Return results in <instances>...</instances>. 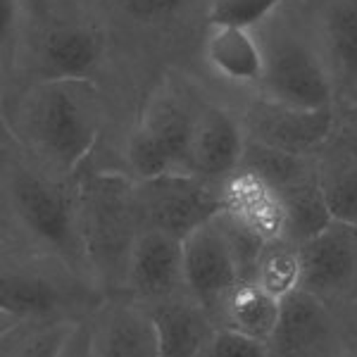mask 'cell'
<instances>
[{"instance_id": "cell-1", "label": "cell", "mask_w": 357, "mask_h": 357, "mask_svg": "<svg viewBox=\"0 0 357 357\" xmlns=\"http://www.w3.org/2000/svg\"><path fill=\"white\" fill-rule=\"evenodd\" d=\"M96 79H48L3 89V131L45 172L74 178L93 160L112 117Z\"/></svg>"}, {"instance_id": "cell-2", "label": "cell", "mask_w": 357, "mask_h": 357, "mask_svg": "<svg viewBox=\"0 0 357 357\" xmlns=\"http://www.w3.org/2000/svg\"><path fill=\"white\" fill-rule=\"evenodd\" d=\"M0 207L3 245L60 257L91 276L77 176L60 178L45 172L8 134L0 155Z\"/></svg>"}, {"instance_id": "cell-3", "label": "cell", "mask_w": 357, "mask_h": 357, "mask_svg": "<svg viewBox=\"0 0 357 357\" xmlns=\"http://www.w3.org/2000/svg\"><path fill=\"white\" fill-rule=\"evenodd\" d=\"M200 102V89H195L183 69L162 72L143 96L105 169L122 172L131 181L193 174L191 143Z\"/></svg>"}, {"instance_id": "cell-4", "label": "cell", "mask_w": 357, "mask_h": 357, "mask_svg": "<svg viewBox=\"0 0 357 357\" xmlns=\"http://www.w3.org/2000/svg\"><path fill=\"white\" fill-rule=\"evenodd\" d=\"M210 0H98L112 36V62L117 89L124 96V72L131 89L158 65L160 72L181 69L176 55L207 31Z\"/></svg>"}, {"instance_id": "cell-5", "label": "cell", "mask_w": 357, "mask_h": 357, "mask_svg": "<svg viewBox=\"0 0 357 357\" xmlns=\"http://www.w3.org/2000/svg\"><path fill=\"white\" fill-rule=\"evenodd\" d=\"M91 276L60 257L3 245L0 329L20 321H84L107 303Z\"/></svg>"}, {"instance_id": "cell-6", "label": "cell", "mask_w": 357, "mask_h": 357, "mask_svg": "<svg viewBox=\"0 0 357 357\" xmlns=\"http://www.w3.org/2000/svg\"><path fill=\"white\" fill-rule=\"evenodd\" d=\"M252 31L264 57L257 93L305 110L336 105V86L317 38L310 0H289Z\"/></svg>"}, {"instance_id": "cell-7", "label": "cell", "mask_w": 357, "mask_h": 357, "mask_svg": "<svg viewBox=\"0 0 357 357\" xmlns=\"http://www.w3.org/2000/svg\"><path fill=\"white\" fill-rule=\"evenodd\" d=\"M77 181L91 276L107 296H122L131 250L138 234L146 229L136 181L122 172L93 167H84Z\"/></svg>"}, {"instance_id": "cell-8", "label": "cell", "mask_w": 357, "mask_h": 357, "mask_svg": "<svg viewBox=\"0 0 357 357\" xmlns=\"http://www.w3.org/2000/svg\"><path fill=\"white\" fill-rule=\"evenodd\" d=\"M267 348L272 357L353 355L350 321L312 293L298 289L281 298L279 321Z\"/></svg>"}, {"instance_id": "cell-9", "label": "cell", "mask_w": 357, "mask_h": 357, "mask_svg": "<svg viewBox=\"0 0 357 357\" xmlns=\"http://www.w3.org/2000/svg\"><path fill=\"white\" fill-rule=\"evenodd\" d=\"M301 248V289L338 314L350 317L357 310V227L333 220Z\"/></svg>"}, {"instance_id": "cell-10", "label": "cell", "mask_w": 357, "mask_h": 357, "mask_svg": "<svg viewBox=\"0 0 357 357\" xmlns=\"http://www.w3.org/2000/svg\"><path fill=\"white\" fill-rule=\"evenodd\" d=\"M136 198L146 227L186 238L222 212V183L195 174H167L136 181Z\"/></svg>"}, {"instance_id": "cell-11", "label": "cell", "mask_w": 357, "mask_h": 357, "mask_svg": "<svg viewBox=\"0 0 357 357\" xmlns=\"http://www.w3.org/2000/svg\"><path fill=\"white\" fill-rule=\"evenodd\" d=\"M250 141L291 155H317L329 143L336 119V105L321 110H305L286 102L269 100L260 93L236 105Z\"/></svg>"}, {"instance_id": "cell-12", "label": "cell", "mask_w": 357, "mask_h": 357, "mask_svg": "<svg viewBox=\"0 0 357 357\" xmlns=\"http://www.w3.org/2000/svg\"><path fill=\"white\" fill-rule=\"evenodd\" d=\"M183 274L188 296L210 314L236 284L250 281L222 215L183 238Z\"/></svg>"}, {"instance_id": "cell-13", "label": "cell", "mask_w": 357, "mask_h": 357, "mask_svg": "<svg viewBox=\"0 0 357 357\" xmlns=\"http://www.w3.org/2000/svg\"><path fill=\"white\" fill-rule=\"evenodd\" d=\"M122 296L143 310L188 296L183 238L162 229H143L131 250Z\"/></svg>"}, {"instance_id": "cell-14", "label": "cell", "mask_w": 357, "mask_h": 357, "mask_svg": "<svg viewBox=\"0 0 357 357\" xmlns=\"http://www.w3.org/2000/svg\"><path fill=\"white\" fill-rule=\"evenodd\" d=\"M248 134L236 105L203 98L191 143V172L207 181L222 183L238 172Z\"/></svg>"}, {"instance_id": "cell-15", "label": "cell", "mask_w": 357, "mask_h": 357, "mask_svg": "<svg viewBox=\"0 0 357 357\" xmlns=\"http://www.w3.org/2000/svg\"><path fill=\"white\" fill-rule=\"evenodd\" d=\"M310 5L336 100H357V0H310Z\"/></svg>"}, {"instance_id": "cell-16", "label": "cell", "mask_w": 357, "mask_h": 357, "mask_svg": "<svg viewBox=\"0 0 357 357\" xmlns=\"http://www.w3.org/2000/svg\"><path fill=\"white\" fill-rule=\"evenodd\" d=\"M200 62L229 89L257 93L264 77V57L252 29L210 26L200 45Z\"/></svg>"}, {"instance_id": "cell-17", "label": "cell", "mask_w": 357, "mask_h": 357, "mask_svg": "<svg viewBox=\"0 0 357 357\" xmlns=\"http://www.w3.org/2000/svg\"><path fill=\"white\" fill-rule=\"evenodd\" d=\"M222 212L264 243L286 236V207L279 191L248 169L222 181Z\"/></svg>"}, {"instance_id": "cell-18", "label": "cell", "mask_w": 357, "mask_h": 357, "mask_svg": "<svg viewBox=\"0 0 357 357\" xmlns=\"http://www.w3.org/2000/svg\"><path fill=\"white\" fill-rule=\"evenodd\" d=\"M93 357H158L151 314L124 296H110L91 317Z\"/></svg>"}, {"instance_id": "cell-19", "label": "cell", "mask_w": 357, "mask_h": 357, "mask_svg": "<svg viewBox=\"0 0 357 357\" xmlns=\"http://www.w3.org/2000/svg\"><path fill=\"white\" fill-rule=\"evenodd\" d=\"M151 314L158 357H200L217 324L212 314L191 296L146 310Z\"/></svg>"}, {"instance_id": "cell-20", "label": "cell", "mask_w": 357, "mask_h": 357, "mask_svg": "<svg viewBox=\"0 0 357 357\" xmlns=\"http://www.w3.org/2000/svg\"><path fill=\"white\" fill-rule=\"evenodd\" d=\"M281 301L267 293L255 279L236 284L212 312L220 329L243 333L248 338L267 343L279 321Z\"/></svg>"}, {"instance_id": "cell-21", "label": "cell", "mask_w": 357, "mask_h": 357, "mask_svg": "<svg viewBox=\"0 0 357 357\" xmlns=\"http://www.w3.org/2000/svg\"><path fill=\"white\" fill-rule=\"evenodd\" d=\"M317 178L331 217L357 227V158L329 141L317 153Z\"/></svg>"}, {"instance_id": "cell-22", "label": "cell", "mask_w": 357, "mask_h": 357, "mask_svg": "<svg viewBox=\"0 0 357 357\" xmlns=\"http://www.w3.org/2000/svg\"><path fill=\"white\" fill-rule=\"evenodd\" d=\"M238 169H248L262 176L276 191L284 193L286 188L317 176V155H291L248 138Z\"/></svg>"}, {"instance_id": "cell-23", "label": "cell", "mask_w": 357, "mask_h": 357, "mask_svg": "<svg viewBox=\"0 0 357 357\" xmlns=\"http://www.w3.org/2000/svg\"><path fill=\"white\" fill-rule=\"evenodd\" d=\"M286 207V236L296 243H307L333 222L331 210L319 188V178L312 176L279 193Z\"/></svg>"}, {"instance_id": "cell-24", "label": "cell", "mask_w": 357, "mask_h": 357, "mask_svg": "<svg viewBox=\"0 0 357 357\" xmlns=\"http://www.w3.org/2000/svg\"><path fill=\"white\" fill-rule=\"evenodd\" d=\"M79 321H20L0 329V357H60Z\"/></svg>"}, {"instance_id": "cell-25", "label": "cell", "mask_w": 357, "mask_h": 357, "mask_svg": "<svg viewBox=\"0 0 357 357\" xmlns=\"http://www.w3.org/2000/svg\"><path fill=\"white\" fill-rule=\"evenodd\" d=\"M255 281L274 298H286L301 289L303 281V248L289 236H279L267 243L257 255Z\"/></svg>"}, {"instance_id": "cell-26", "label": "cell", "mask_w": 357, "mask_h": 357, "mask_svg": "<svg viewBox=\"0 0 357 357\" xmlns=\"http://www.w3.org/2000/svg\"><path fill=\"white\" fill-rule=\"evenodd\" d=\"M289 0H210L207 5V29L210 26H260L276 8Z\"/></svg>"}, {"instance_id": "cell-27", "label": "cell", "mask_w": 357, "mask_h": 357, "mask_svg": "<svg viewBox=\"0 0 357 357\" xmlns=\"http://www.w3.org/2000/svg\"><path fill=\"white\" fill-rule=\"evenodd\" d=\"M200 357H272L267 343L217 326Z\"/></svg>"}, {"instance_id": "cell-28", "label": "cell", "mask_w": 357, "mask_h": 357, "mask_svg": "<svg viewBox=\"0 0 357 357\" xmlns=\"http://www.w3.org/2000/svg\"><path fill=\"white\" fill-rule=\"evenodd\" d=\"M329 141L357 158V100L336 102V119Z\"/></svg>"}, {"instance_id": "cell-29", "label": "cell", "mask_w": 357, "mask_h": 357, "mask_svg": "<svg viewBox=\"0 0 357 357\" xmlns=\"http://www.w3.org/2000/svg\"><path fill=\"white\" fill-rule=\"evenodd\" d=\"M60 357H93V324H91V319H84L74 326Z\"/></svg>"}, {"instance_id": "cell-30", "label": "cell", "mask_w": 357, "mask_h": 357, "mask_svg": "<svg viewBox=\"0 0 357 357\" xmlns=\"http://www.w3.org/2000/svg\"><path fill=\"white\" fill-rule=\"evenodd\" d=\"M350 321V341H353V353L357 355V310L348 317Z\"/></svg>"}, {"instance_id": "cell-31", "label": "cell", "mask_w": 357, "mask_h": 357, "mask_svg": "<svg viewBox=\"0 0 357 357\" xmlns=\"http://www.w3.org/2000/svg\"><path fill=\"white\" fill-rule=\"evenodd\" d=\"M48 3H82V0H48Z\"/></svg>"}, {"instance_id": "cell-32", "label": "cell", "mask_w": 357, "mask_h": 357, "mask_svg": "<svg viewBox=\"0 0 357 357\" xmlns=\"http://www.w3.org/2000/svg\"><path fill=\"white\" fill-rule=\"evenodd\" d=\"M345 357H357V355H355V353H353V355H345Z\"/></svg>"}]
</instances>
